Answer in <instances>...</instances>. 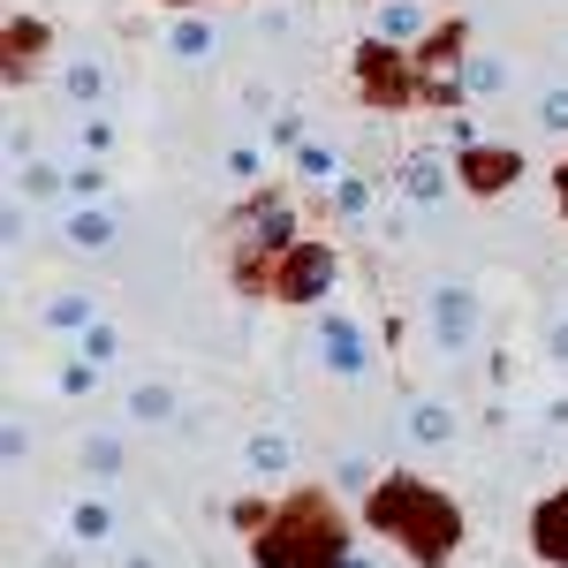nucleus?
I'll return each mask as SVG.
<instances>
[{
    "mask_svg": "<svg viewBox=\"0 0 568 568\" xmlns=\"http://www.w3.org/2000/svg\"><path fill=\"white\" fill-rule=\"evenodd\" d=\"M433 334L447 349H463L470 334H478V304H470V288H439L433 296Z\"/></svg>",
    "mask_w": 568,
    "mask_h": 568,
    "instance_id": "f257e3e1",
    "label": "nucleus"
},
{
    "mask_svg": "<svg viewBox=\"0 0 568 568\" xmlns=\"http://www.w3.org/2000/svg\"><path fill=\"white\" fill-rule=\"evenodd\" d=\"M318 349L334 356V372H364V342H356V326H349V318H326Z\"/></svg>",
    "mask_w": 568,
    "mask_h": 568,
    "instance_id": "f03ea898",
    "label": "nucleus"
},
{
    "mask_svg": "<svg viewBox=\"0 0 568 568\" xmlns=\"http://www.w3.org/2000/svg\"><path fill=\"white\" fill-rule=\"evenodd\" d=\"M439 190H447L439 160H409V168H402V197H409V205H433Z\"/></svg>",
    "mask_w": 568,
    "mask_h": 568,
    "instance_id": "7ed1b4c3",
    "label": "nucleus"
},
{
    "mask_svg": "<svg viewBox=\"0 0 568 568\" xmlns=\"http://www.w3.org/2000/svg\"><path fill=\"white\" fill-rule=\"evenodd\" d=\"M447 433H455V409H447V402H417V409H409V439L439 447Z\"/></svg>",
    "mask_w": 568,
    "mask_h": 568,
    "instance_id": "20e7f679",
    "label": "nucleus"
},
{
    "mask_svg": "<svg viewBox=\"0 0 568 568\" xmlns=\"http://www.w3.org/2000/svg\"><path fill=\"white\" fill-rule=\"evenodd\" d=\"M251 470H258V478H281V470H288V439L281 433H251Z\"/></svg>",
    "mask_w": 568,
    "mask_h": 568,
    "instance_id": "39448f33",
    "label": "nucleus"
},
{
    "mask_svg": "<svg viewBox=\"0 0 568 568\" xmlns=\"http://www.w3.org/2000/svg\"><path fill=\"white\" fill-rule=\"evenodd\" d=\"M69 243H77V251H106V243H114V220L106 213H77L69 220Z\"/></svg>",
    "mask_w": 568,
    "mask_h": 568,
    "instance_id": "423d86ee",
    "label": "nucleus"
},
{
    "mask_svg": "<svg viewBox=\"0 0 568 568\" xmlns=\"http://www.w3.org/2000/svg\"><path fill=\"white\" fill-rule=\"evenodd\" d=\"M130 417H136V425H160V417H175V394H168V387H136V394H130Z\"/></svg>",
    "mask_w": 568,
    "mask_h": 568,
    "instance_id": "0eeeda50",
    "label": "nucleus"
},
{
    "mask_svg": "<svg viewBox=\"0 0 568 568\" xmlns=\"http://www.w3.org/2000/svg\"><path fill=\"white\" fill-rule=\"evenodd\" d=\"M69 524H77V538H84V546H91V538H106V530H114V524H106V508H91V500L77 508V516H69Z\"/></svg>",
    "mask_w": 568,
    "mask_h": 568,
    "instance_id": "6e6552de",
    "label": "nucleus"
},
{
    "mask_svg": "<svg viewBox=\"0 0 568 568\" xmlns=\"http://www.w3.org/2000/svg\"><path fill=\"white\" fill-rule=\"evenodd\" d=\"M417 23H425V16H417V8H379V31H387V39H409V31H417Z\"/></svg>",
    "mask_w": 568,
    "mask_h": 568,
    "instance_id": "1a4fd4ad",
    "label": "nucleus"
},
{
    "mask_svg": "<svg viewBox=\"0 0 568 568\" xmlns=\"http://www.w3.org/2000/svg\"><path fill=\"white\" fill-rule=\"evenodd\" d=\"M538 114H546V130H568V91H546V106H538Z\"/></svg>",
    "mask_w": 568,
    "mask_h": 568,
    "instance_id": "9d476101",
    "label": "nucleus"
},
{
    "mask_svg": "<svg viewBox=\"0 0 568 568\" xmlns=\"http://www.w3.org/2000/svg\"><path fill=\"white\" fill-rule=\"evenodd\" d=\"M175 45H182V53H205V45H213V31H205V23H182Z\"/></svg>",
    "mask_w": 568,
    "mask_h": 568,
    "instance_id": "9b49d317",
    "label": "nucleus"
},
{
    "mask_svg": "<svg viewBox=\"0 0 568 568\" xmlns=\"http://www.w3.org/2000/svg\"><path fill=\"white\" fill-rule=\"evenodd\" d=\"M53 326H84V296H61L53 304Z\"/></svg>",
    "mask_w": 568,
    "mask_h": 568,
    "instance_id": "f8f14e48",
    "label": "nucleus"
},
{
    "mask_svg": "<svg viewBox=\"0 0 568 568\" xmlns=\"http://www.w3.org/2000/svg\"><path fill=\"white\" fill-rule=\"evenodd\" d=\"M470 84H478V91H500V61H470Z\"/></svg>",
    "mask_w": 568,
    "mask_h": 568,
    "instance_id": "ddd939ff",
    "label": "nucleus"
},
{
    "mask_svg": "<svg viewBox=\"0 0 568 568\" xmlns=\"http://www.w3.org/2000/svg\"><path fill=\"white\" fill-rule=\"evenodd\" d=\"M69 91L77 99H99V69H69Z\"/></svg>",
    "mask_w": 568,
    "mask_h": 568,
    "instance_id": "4468645a",
    "label": "nucleus"
},
{
    "mask_svg": "<svg viewBox=\"0 0 568 568\" xmlns=\"http://www.w3.org/2000/svg\"><path fill=\"white\" fill-rule=\"evenodd\" d=\"M99 356H114V334L99 326V334H84V364H99Z\"/></svg>",
    "mask_w": 568,
    "mask_h": 568,
    "instance_id": "2eb2a0df",
    "label": "nucleus"
},
{
    "mask_svg": "<svg viewBox=\"0 0 568 568\" xmlns=\"http://www.w3.org/2000/svg\"><path fill=\"white\" fill-rule=\"evenodd\" d=\"M69 190H84V197H99V190H106V175H99V168H77V175H69Z\"/></svg>",
    "mask_w": 568,
    "mask_h": 568,
    "instance_id": "dca6fc26",
    "label": "nucleus"
},
{
    "mask_svg": "<svg viewBox=\"0 0 568 568\" xmlns=\"http://www.w3.org/2000/svg\"><path fill=\"white\" fill-rule=\"evenodd\" d=\"M546 349H554V364H568V318H554V334H546Z\"/></svg>",
    "mask_w": 568,
    "mask_h": 568,
    "instance_id": "f3484780",
    "label": "nucleus"
}]
</instances>
